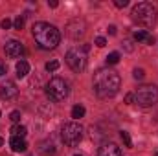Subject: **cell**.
<instances>
[{"mask_svg": "<svg viewBox=\"0 0 158 156\" xmlns=\"http://www.w3.org/2000/svg\"><path fill=\"white\" fill-rule=\"evenodd\" d=\"M46 96L52 99V101H63L68 97L70 94V88H68V83L63 77H52L46 83Z\"/></svg>", "mask_w": 158, "mask_h": 156, "instance_id": "4", "label": "cell"}, {"mask_svg": "<svg viewBox=\"0 0 158 156\" xmlns=\"http://www.w3.org/2000/svg\"><path fill=\"white\" fill-rule=\"evenodd\" d=\"M114 6L116 7H125V6H129V0H114Z\"/></svg>", "mask_w": 158, "mask_h": 156, "instance_id": "23", "label": "cell"}, {"mask_svg": "<svg viewBox=\"0 0 158 156\" xmlns=\"http://www.w3.org/2000/svg\"><path fill=\"white\" fill-rule=\"evenodd\" d=\"M119 86H121V77L118 72L110 70V68H101L96 72L94 76V92L98 97L101 99H109L114 97L118 94Z\"/></svg>", "mask_w": 158, "mask_h": 156, "instance_id": "1", "label": "cell"}, {"mask_svg": "<svg viewBox=\"0 0 158 156\" xmlns=\"http://www.w3.org/2000/svg\"><path fill=\"white\" fill-rule=\"evenodd\" d=\"M118 63H119V53H118V51H112V53H109V55H107V64H109V66L118 64Z\"/></svg>", "mask_w": 158, "mask_h": 156, "instance_id": "16", "label": "cell"}, {"mask_svg": "<svg viewBox=\"0 0 158 156\" xmlns=\"http://www.w3.org/2000/svg\"><path fill=\"white\" fill-rule=\"evenodd\" d=\"M105 44H107V39H105V37H98V39H96V46H99V48H103Z\"/></svg>", "mask_w": 158, "mask_h": 156, "instance_id": "24", "label": "cell"}, {"mask_svg": "<svg viewBox=\"0 0 158 156\" xmlns=\"http://www.w3.org/2000/svg\"><path fill=\"white\" fill-rule=\"evenodd\" d=\"M17 94H19V88H17V84H15L13 81H6V83L0 86V97H2L4 101H9V99L17 97Z\"/></svg>", "mask_w": 158, "mask_h": 156, "instance_id": "9", "label": "cell"}, {"mask_svg": "<svg viewBox=\"0 0 158 156\" xmlns=\"http://www.w3.org/2000/svg\"><path fill=\"white\" fill-rule=\"evenodd\" d=\"M57 68H59V61L53 59V61H48V63H46V70H48V72H55Z\"/></svg>", "mask_w": 158, "mask_h": 156, "instance_id": "17", "label": "cell"}, {"mask_svg": "<svg viewBox=\"0 0 158 156\" xmlns=\"http://www.w3.org/2000/svg\"><path fill=\"white\" fill-rule=\"evenodd\" d=\"M31 35H33L35 42L39 44V48H42V50H53L61 42L59 30L48 22H35L31 28Z\"/></svg>", "mask_w": 158, "mask_h": 156, "instance_id": "2", "label": "cell"}, {"mask_svg": "<svg viewBox=\"0 0 158 156\" xmlns=\"http://www.w3.org/2000/svg\"><path fill=\"white\" fill-rule=\"evenodd\" d=\"M83 116H85V107H83V105H76V107L72 109V117H74V119H81Z\"/></svg>", "mask_w": 158, "mask_h": 156, "instance_id": "15", "label": "cell"}, {"mask_svg": "<svg viewBox=\"0 0 158 156\" xmlns=\"http://www.w3.org/2000/svg\"><path fill=\"white\" fill-rule=\"evenodd\" d=\"M83 138V127L77 121H68L61 127V140L68 147H76Z\"/></svg>", "mask_w": 158, "mask_h": 156, "instance_id": "5", "label": "cell"}, {"mask_svg": "<svg viewBox=\"0 0 158 156\" xmlns=\"http://www.w3.org/2000/svg\"><path fill=\"white\" fill-rule=\"evenodd\" d=\"M134 101L140 107H143V109L156 105L158 103V86H155V84H143V86H140L134 92Z\"/></svg>", "mask_w": 158, "mask_h": 156, "instance_id": "6", "label": "cell"}, {"mask_svg": "<svg viewBox=\"0 0 158 156\" xmlns=\"http://www.w3.org/2000/svg\"><path fill=\"white\" fill-rule=\"evenodd\" d=\"M155 156H158V151H156V153H155Z\"/></svg>", "mask_w": 158, "mask_h": 156, "instance_id": "30", "label": "cell"}, {"mask_svg": "<svg viewBox=\"0 0 158 156\" xmlns=\"http://www.w3.org/2000/svg\"><path fill=\"white\" fill-rule=\"evenodd\" d=\"M74 156H81V154H74Z\"/></svg>", "mask_w": 158, "mask_h": 156, "instance_id": "31", "label": "cell"}, {"mask_svg": "<svg viewBox=\"0 0 158 156\" xmlns=\"http://www.w3.org/2000/svg\"><path fill=\"white\" fill-rule=\"evenodd\" d=\"M2 76H6V66H4V64H0V77H2Z\"/></svg>", "mask_w": 158, "mask_h": 156, "instance_id": "28", "label": "cell"}, {"mask_svg": "<svg viewBox=\"0 0 158 156\" xmlns=\"http://www.w3.org/2000/svg\"><path fill=\"white\" fill-rule=\"evenodd\" d=\"M26 132H28V130H26V127H24V125H15V127L11 129V134H13V136H17V138H24V136H26Z\"/></svg>", "mask_w": 158, "mask_h": 156, "instance_id": "14", "label": "cell"}, {"mask_svg": "<svg viewBox=\"0 0 158 156\" xmlns=\"http://www.w3.org/2000/svg\"><path fill=\"white\" fill-rule=\"evenodd\" d=\"M13 26H15V30H22L24 28V17H17L15 22H13Z\"/></svg>", "mask_w": 158, "mask_h": 156, "instance_id": "19", "label": "cell"}, {"mask_svg": "<svg viewBox=\"0 0 158 156\" xmlns=\"http://www.w3.org/2000/svg\"><path fill=\"white\" fill-rule=\"evenodd\" d=\"M109 33L110 35H116V26H109Z\"/></svg>", "mask_w": 158, "mask_h": 156, "instance_id": "27", "label": "cell"}, {"mask_svg": "<svg viewBox=\"0 0 158 156\" xmlns=\"http://www.w3.org/2000/svg\"><path fill=\"white\" fill-rule=\"evenodd\" d=\"M0 26H2V28H4V30H9V28H11V26H13V22H11V20H9V18H4V20H2V22H0Z\"/></svg>", "mask_w": 158, "mask_h": 156, "instance_id": "22", "label": "cell"}, {"mask_svg": "<svg viewBox=\"0 0 158 156\" xmlns=\"http://www.w3.org/2000/svg\"><path fill=\"white\" fill-rule=\"evenodd\" d=\"M121 140H123V143H125V147H132V142H131V136H129V132H121Z\"/></svg>", "mask_w": 158, "mask_h": 156, "instance_id": "18", "label": "cell"}, {"mask_svg": "<svg viewBox=\"0 0 158 156\" xmlns=\"http://www.w3.org/2000/svg\"><path fill=\"white\" fill-rule=\"evenodd\" d=\"M66 64L74 72H83L86 68V53L79 48H72L66 51Z\"/></svg>", "mask_w": 158, "mask_h": 156, "instance_id": "7", "label": "cell"}, {"mask_svg": "<svg viewBox=\"0 0 158 156\" xmlns=\"http://www.w3.org/2000/svg\"><path fill=\"white\" fill-rule=\"evenodd\" d=\"M9 145H11V151L13 153H24L28 149V143L24 142V138H17V136H11Z\"/></svg>", "mask_w": 158, "mask_h": 156, "instance_id": "11", "label": "cell"}, {"mask_svg": "<svg viewBox=\"0 0 158 156\" xmlns=\"http://www.w3.org/2000/svg\"><path fill=\"white\" fill-rule=\"evenodd\" d=\"M125 101H127V103H132V101H134V94H127V96H125Z\"/></svg>", "mask_w": 158, "mask_h": 156, "instance_id": "25", "label": "cell"}, {"mask_svg": "<svg viewBox=\"0 0 158 156\" xmlns=\"http://www.w3.org/2000/svg\"><path fill=\"white\" fill-rule=\"evenodd\" d=\"M2 145H4V138H0V147H2Z\"/></svg>", "mask_w": 158, "mask_h": 156, "instance_id": "29", "label": "cell"}, {"mask_svg": "<svg viewBox=\"0 0 158 156\" xmlns=\"http://www.w3.org/2000/svg\"><path fill=\"white\" fill-rule=\"evenodd\" d=\"M98 156H121V151L116 143H105L103 147H99Z\"/></svg>", "mask_w": 158, "mask_h": 156, "instance_id": "10", "label": "cell"}, {"mask_svg": "<svg viewBox=\"0 0 158 156\" xmlns=\"http://www.w3.org/2000/svg\"><path fill=\"white\" fill-rule=\"evenodd\" d=\"M15 70H17V77H26V76H28V72H30V64H28V61L20 59V61L17 63Z\"/></svg>", "mask_w": 158, "mask_h": 156, "instance_id": "12", "label": "cell"}, {"mask_svg": "<svg viewBox=\"0 0 158 156\" xmlns=\"http://www.w3.org/2000/svg\"><path fill=\"white\" fill-rule=\"evenodd\" d=\"M134 40H138V42H147V44H155V37H151L147 31H136L134 33Z\"/></svg>", "mask_w": 158, "mask_h": 156, "instance_id": "13", "label": "cell"}, {"mask_svg": "<svg viewBox=\"0 0 158 156\" xmlns=\"http://www.w3.org/2000/svg\"><path fill=\"white\" fill-rule=\"evenodd\" d=\"M4 51H6L7 57L15 59V57H20L24 53V46H22L20 40H7L6 46H4Z\"/></svg>", "mask_w": 158, "mask_h": 156, "instance_id": "8", "label": "cell"}, {"mask_svg": "<svg viewBox=\"0 0 158 156\" xmlns=\"http://www.w3.org/2000/svg\"><path fill=\"white\" fill-rule=\"evenodd\" d=\"M131 17H132V20L136 24L145 26V28H151L156 22V7L153 4H149V2H140V4H136L132 7Z\"/></svg>", "mask_w": 158, "mask_h": 156, "instance_id": "3", "label": "cell"}, {"mask_svg": "<svg viewBox=\"0 0 158 156\" xmlns=\"http://www.w3.org/2000/svg\"><path fill=\"white\" fill-rule=\"evenodd\" d=\"M48 6H50V7H57L59 4H57V0H50V2H48Z\"/></svg>", "mask_w": 158, "mask_h": 156, "instance_id": "26", "label": "cell"}, {"mask_svg": "<svg viewBox=\"0 0 158 156\" xmlns=\"http://www.w3.org/2000/svg\"><path fill=\"white\" fill-rule=\"evenodd\" d=\"M9 119H11L13 123H19V121H20V112H19V110H13V112L9 114Z\"/></svg>", "mask_w": 158, "mask_h": 156, "instance_id": "21", "label": "cell"}, {"mask_svg": "<svg viewBox=\"0 0 158 156\" xmlns=\"http://www.w3.org/2000/svg\"><path fill=\"white\" fill-rule=\"evenodd\" d=\"M143 76H145V72H143L142 68H136V70L132 72V77L136 79V81H140V79H143Z\"/></svg>", "mask_w": 158, "mask_h": 156, "instance_id": "20", "label": "cell"}]
</instances>
